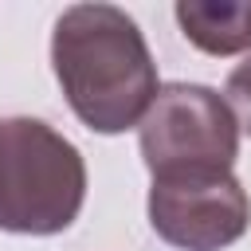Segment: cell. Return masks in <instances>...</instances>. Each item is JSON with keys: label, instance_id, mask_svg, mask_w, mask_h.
<instances>
[{"label": "cell", "instance_id": "6da1fadb", "mask_svg": "<svg viewBox=\"0 0 251 251\" xmlns=\"http://www.w3.org/2000/svg\"><path fill=\"white\" fill-rule=\"evenodd\" d=\"M51 59L71 110L98 133L141 126L157 98V67L137 24L114 4H75L59 16Z\"/></svg>", "mask_w": 251, "mask_h": 251}, {"label": "cell", "instance_id": "7a4b0ae2", "mask_svg": "<svg viewBox=\"0 0 251 251\" xmlns=\"http://www.w3.org/2000/svg\"><path fill=\"white\" fill-rule=\"evenodd\" d=\"M86 196L82 153L39 118H0V227L55 235Z\"/></svg>", "mask_w": 251, "mask_h": 251}, {"label": "cell", "instance_id": "3957f363", "mask_svg": "<svg viewBox=\"0 0 251 251\" xmlns=\"http://www.w3.org/2000/svg\"><path fill=\"white\" fill-rule=\"evenodd\" d=\"M235 153V114L212 86L169 82L141 118V157L153 180L231 173Z\"/></svg>", "mask_w": 251, "mask_h": 251}, {"label": "cell", "instance_id": "277c9868", "mask_svg": "<svg viewBox=\"0 0 251 251\" xmlns=\"http://www.w3.org/2000/svg\"><path fill=\"white\" fill-rule=\"evenodd\" d=\"M251 200L231 173L169 176L149 188L153 231L180 251H220L247 231Z\"/></svg>", "mask_w": 251, "mask_h": 251}, {"label": "cell", "instance_id": "5b68a950", "mask_svg": "<svg viewBox=\"0 0 251 251\" xmlns=\"http://www.w3.org/2000/svg\"><path fill=\"white\" fill-rule=\"evenodd\" d=\"M176 24L184 39L208 55L251 51V0L247 4H176Z\"/></svg>", "mask_w": 251, "mask_h": 251}, {"label": "cell", "instance_id": "8992f818", "mask_svg": "<svg viewBox=\"0 0 251 251\" xmlns=\"http://www.w3.org/2000/svg\"><path fill=\"white\" fill-rule=\"evenodd\" d=\"M235 114V126L243 133H251V59L239 63L231 75H227V98H224Z\"/></svg>", "mask_w": 251, "mask_h": 251}]
</instances>
